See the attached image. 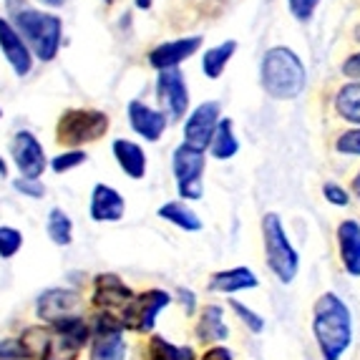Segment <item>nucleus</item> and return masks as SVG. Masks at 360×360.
<instances>
[{
	"instance_id": "obj_36",
	"label": "nucleus",
	"mask_w": 360,
	"mask_h": 360,
	"mask_svg": "<svg viewBox=\"0 0 360 360\" xmlns=\"http://www.w3.org/2000/svg\"><path fill=\"white\" fill-rule=\"evenodd\" d=\"M0 360H25V350L18 338H6L0 340Z\"/></svg>"
},
{
	"instance_id": "obj_29",
	"label": "nucleus",
	"mask_w": 360,
	"mask_h": 360,
	"mask_svg": "<svg viewBox=\"0 0 360 360\" xmlns=\"http://www.w3.org/2000/svg\"><path fill=\"white\" fill-rule=\"evenodd\" d=\"M23 247V234L15 227H0V257L8 259Z\"/></svg>"
},
{
	"instance_id": "obj_28",
	"label": "nucleus",
	"mask_w": 360,
	"mask_h": 360,
	"mask_svg": "<svg viewBox=\"0 0 360 360\" xmlns=\"http://www.w3.org/2000/svg\"><path fill=\"white\" fill-rule=\"evenodd\" d=\"M46 232H49V237L53 240V245H60V247L71 245V240H73L71 217L63 210H58V207H53V210L49 212V219H46Z\"/></svg>"
},
{
	"instance_id": "obj_11",
	"label": "nucleus",
	"mask_w": 360,
	"mask_h": 360,
	"mask_svg": "<svg viewBox=\"0 0 360 360\" xmlns=\"http://www.w3.org/2000/svg\"><path fill=\"white\" fill-rule=\"evenodd\" d=\"M134 297L129 288L119 275H98L94 280V305L103 315H111L121 323V312Z\"/></svg>"
},
{
	"instance_id": "obj_32",
	"label": "nucleus",
	"mask_w": 360,
	"mask_h": 360,
	"mask_svg": "<svg viewBox=\"0 0 360 360\" xmlns=\"http://www.w3.org/2000/svg\"><path fill=\"white\" fill-rule=\"evenodd\" d=\"M335 149L340 154H348V156H360V127L353 129V131H345L338 136L335 141Z\"/></svg>"
},
{
	"instance_id": "obj_17",
	"label": "nucleus",
	"mask_w": 360,
	"mask_h": 360,
	"mask_svg": "<svg viewBox=\"0 0 360 360\" xmlns=\"http://www.w3.org/2000/svg\"><path fill=\"white\" fill-rule=\"evenodd\" d=\"M127 212V202L116 192L114 186L108 184H96L91 192V207L89 214L94 222H119Z\"/></svg>"
},
{
	"instance_id": "obj_37",
	"label": "nucleus",
	"mask_w": 360,
	"mask_h": 360,
	"mask_svg": "<svg viewBox=\"0 0 360 360\" xmlns=\"http://www.w3.org/2000/svg\"><path fill=\"white\" fill-rule=\"evenodd\" d=\"M342 76L353 78V81H360V53H353L342 60Z\"/></svg>"
},
{
	"instance_id": "obj_2",
	"label": "nucleus",
	"mask_w": 360,
	"mask_h": 360,
	"mask_svg": "<svg viewBox=\"0 0 360 360\" xmlns=\"http://www.w3.org/2000/svg\"><path fill=\"white\" fill-rule=\"evenodd\" d=\"M8 23L25 41L28 51L41 60H53L63 41V23L58 15L38 11L28 0H6Z\"/></svg>"
},
{
	"instance_id": "obj_18",
	"label": "nucleus",
	"mask_w": 360,
	"mask_h": 360,
	"mask_svg": "<svg viewBox=\"0 0 360 360\" xmlns=\"http://www.w3.org/2000/svg\"><path fill=\"white\" fill-rule=\"evenodd\" d=\"M127 114L129 124H131V129L139 136H144L146 141H159L162 139L164 129H167V114L146 106L144 101H131Z\"/></svg>"
},
{
	"instance_id": "obj_12",
	"label": "nucleus",
	"mask_w": 360,
	"mask_h": 360,
	"mask_svg": "<svg viewBox=\"0 0 360 360\" xmlns=\"http://www.w3.org/2000/svg\"><path fill=\"white\" fill-rule=\"evenodd\" d=\"M11 156L18 167L20 176H25V179H38L46 172V151L30 131H18L13 136Z\"/></svg>"
},
{
	"instance_id": "obj_39",
	"label": "nucleus",
	"mask_w": 360,
	"mask_h": 360,
	"mask_svg": "<svg viewBox=\"0 0 360 360\" xmlns=\"http://www.w3.org/2000/svg\"><path fill=\"white\" fill-rule=\"evenodd\" d=\"M179 297H181V305L186 307V312L192 315L194 312V292L192 290H179Z\"/></svg>"
},
{
	"instance_id": "obj_14",
	"label": "nucleus",
	"mask_w": 360,
	"mask_h": 360,
	"mask_svg": "<svg viewBox=\"0 0 360 360\" xmlns=\"http://www.w3.org/2000/svg\"><path fill=\"white\" fill-rule=\"evenodd\" d=\"M78 295L73 290L66 288H51L46 292H41L36 302V315L43 320L46 325L58 323L63 318H71V315H78Z\"/></svg>"
},
{
	"instance_id": "obj_25",
	"label": "nucleus",
	"mask_w": 360,
	"mask_h": 360,
	"mask_svg": "<svg viewBox=\"0 0 360 360\" xmlns=\"http://www.w3.org/2000/svg\"><path fill=\"white\" fill-rule=\"evenodd\" d=\"M159 217L176 224L184 232H199L202 229V219L197 217V212L186 207V202H167V205L159 207Z\"/></svg>"
},
{
	"instance_id": "obj_45",
	"label": "nucleus",
	"mask_w": 360,
	"mask_h": 360,
	"mask_svg": "<svg viewBox=\"0 0 360 360\" xmlns=\"http://www.w3.org/2000/svg\"><path fill=\"white\" fill-rule=\"evenodd\" d=\"M103 3H111V0H103Z\"/></svg>"
},
{
	"instance_id": "obj_33",
	"label": "nucleus",
	"mask_w": 360,
	"mask_h": 360,
	"mask_svg": "<svg viewBox=\"0 0 360 360\" xmlns=\"http://www.w3.org/2000/svg\"><path fill=\"white\" fill-rule=\"evenodd\" d=\"M318 3L320 0H288V8L295 20L307 23L312 18V13H315V8H318Z\"/></svg>"
},
{
	"instance_id": "obj_3",
	"label": "nucleus",
	"mask_w": 360,
	"mask_h": 360,
	"mask_svg": "<svg viewBox=\"0 0 360 360\" xmlns=\"http://www.w3.org/2000/svg\"><path fill=\"white\" fill-rule=\"evenodd\" d=\"M312 333L323 360H340L353 342V315L335 292H325L312 307Z\"/></svg>"
},
{
	"instance_id": "obj_4",
	"label": "nucleus",
	"mask_w": 360,
	"mask_h": 360,
	"mask_svg": "<svg viewBox=\"0 0 360 360\" xmlns=\"http://www.w3.org/2000/svg\"><path fill=\"white\" fill-rule=\"evenodd\" d=\"M259 84L264 94L277 101H292L302 96L307 86V71L300 56L288 46H275L264 51L259 63Z\"/></svg>"
},
{
	"instance_id": "obj_6",
	"label": "nucleus",
	"mask_w": 360,
	"mask_h": 360,
	"mask_svg": "<svg viewBox=\"0 0 360 360\" xmlns=\"http://www.w3.org/2000/svg\"><path fill=\"white\" fill-rule=\"evenodd\" d=\"M108 116L96 108H68L60 116L58 127H56V141L63 146H78L96 141L108 131Z\"/></svg>"
},
{
	"instance_id": "obj_1",
	"label": "nucleus",
	"mask_w": 360,
	"mask_h": 360,
	"mask_svg": "<svg viewBox=\"0 0 360 360\" xmlns=\"http://www.w3.org/2000/svg\"><path fill=\"white\" fill-rule=\"evenodd\" d=\"M18 340L25 360H76L91 340V323L81 315H71L58 323L25 328Z\"/></svg>"
},
{
	"instance_id": "obj_38",
	"label": "nucleus",
	"mask_w": 360,
	"mask_h": 360,
	"mask_svg": "<svg viewBox=\"0 0 360 360\" xmlns=\"http://www.w3.org/2000/svg\"><path fill=\"white\" fill-rule=\"evenodd\" d=\"M202 360H232V353H229L227 348H219V345H214V348H210L205 355H202Z\"/></svg>"
},
{
	"instance_id": "obj_24",
	"label": "nucleus",
	"mask_w": 360,
	"mask_h": 360,
	"mask_svg": "<svg viewBox=\"0 0 360 360\" xmlns=\"http://www.w3.org/2000/svg\"><path fill=\"white\" fill-rule=\"evenodd\" d=\"M234 51H237V41H224L214 49H207V53L202 56V71L207 73V78L217 81V78L222 76L227 63L232 60Z\"/></svg>"
},
{
	"instance_id": "obj_31",
	"label": "nucleus",
	"mask_w": 360,
	"mask_h": 360,
	"mask_svg": "<svg viewBox=\"0 0 360 360\" xmlns=\"http://www.w3.org/2000/svg\"><path fill=\"white\" fill-rule=\"evenodd\" d=\"M229 305H232V310L237 312V318L247 325V330H252V333H262L264 330V318H259L255 310H250L247 305H242L240 300H229Z\"/></svg>"
},
{
	"instance_id": "obj_42",
	"label": "nucleus",
	"mask_w": 360,
	"mask_h": 360,
	"mask_svg": "<svg viewBox=\"0 0 360 360\" xmlns=\"http://www.w3.org/2000/svg\"><path fill=\"white\" fill-rule=\"evenodd\" d=\"M353 194H355V197H360V172H358V176L353 179Z\"/></svg>"
},
{
	"instance_id": "obj_22",
	"label": "nucleus",
	"mask_w": 360,
	"mask_h": 360,
	"mask_svg": "<svg viewBox=\"0 0 360 360\" xmlns=\"http://www.w3.org/2000/svg\"><path fill=\"white\" fill-rule=\"evenodd\" d=\"M197 338L202 342H222L229 338V328L224 323V310L219 305H207L197 323Z\"/></svg>"
},
{
	"instance_id": "obj_23",
	"label": "nucleus",
	"mask_w": 360,
	"mask_h": 360,
	"mask_svg": "<svg viewBox=\"0 0 360 360\" xmlns=\"http://www.w3.org/2000/svg\"><path fill=\"white\" fill-rule=\"evenodd\" d=\"M207 149H210V154L214 156V159H219V162L232 159V156L240 151V141L234 136L232 119H219V124H217V129H214V136H212Z\"/></svg>"
},
{
	"instance_id": "obj_16",
	"label": "nucleus",
	"mask_w": 360,
	"mask_h": 360,
	"mask_svg": "<svg viewBox=\"0 0 360 360\" xmlns=\"http://www.w3.org/2000/svg\"><path fill=\"white\" fill-rule=\"evenodd\" d=\"M0 51L13 66V71L18 76H28L30 68H33V56H30L25 41L15 33V28L6 18H0Z\"/></svg>"
},
{
	"instance_id": "obj_26",
	"label": "nucleus",
	"mask_w": 360,
	"mask_h": 360,
	"mask_svg": "<svg viewBox=\"0 0 360 360\" xmlns=\"http://www.w3.org/2000/svg\"><path fill=\"white\" fill-rule=\"evenodd\" d=\"M335 111L340 114V119L358 124L360 127V81L342 86L335 96Z\"/></svg>"
},
{
	"instance_id": "obj_44",
	"label": "nucleus",
	"mask_w": 360,
	"mask_h": 360,
	"mask_svg": "<svg viewBox=\"0 0 360 360\" xmlns=\"http://www.w3.org/2000/svg\"><path fill=\"white\" fill-rule=\"evenodd\" d=\"M355 38H358V41H360V25H358V28H355Z\"/></svg>"
},
{
	"instance_id": "obj_43",
	"label": "nucleus",
	"mask_w": 360,
	"mask_h": 360,
	"mask_svg": "<svg viewBox=\"0 0 360 360\" xmlns=\"http://www.w3.org/2000/svg\"><path fill=\"white\" fill-rule=\"evenodd\" d=\"M0 176H8V164L3 156H0Z\"/></svg>"
},
{
	"instance_id": "obj_10",
	"label": "nucleus",
	"mask_w": 360,
	"mask_h": 360,
	"mask_svg": "<svg viewBox=\"0 0 360 360\" xmlns=\"http://www.w3.org/2000/svg\"><path fill=\"white\" fill-rule=\"evenodd\" d=\"M219 116H222V106L219 101H205L194 108L189 119L184 124V144L192 146V149L207 151L212 136H214V129L219 124Z\"/></svg>"
},
{
	"instance_id": "obj_41",
	"label": "nucleus",
	"mask_w": 360,
	"mask_h": 360,
	"mask_svg": "<svg viewBox=\"0 0 360 360\" xmlns=\"http://www.w3.org/2000/svg\"><path fill=\"white\" fill-rule=\"evenodd\" d=\"M151 3H154V0H136V8H141V11H149Z\"/></svg>"
},
{
	"instance_id": "obj_13",
	"label": "nucleus",
	"mask_w": 360,
	"mask_h": 360,
	"mask_svg": "<svg viewBox=\"0 0 360 360\" xmlns=\"http://www.w3.org/2000/svg\"><path fill=\"white\" fill-rule=\"evenodd\" d=\"M159 98H162L164 108L169 111L172 119H181L189 108V89H186L184 73L179 68H167V71H159Z\"/></svg>"
},
{
	"instance_id": "obj_7",
	"label": "nucleus",
	"mask_w": 360,
	"mask_h": 360,
	"mask_svg": "<svg viewBox=\"0 0 360 360\" xmlns=\"http://www.w3.org/2000/svg\"><path fill=\"white\" fill-rule=\"evenodd\" d=\"M207 167L205 151L192 149V146L179 144L172 156V169H174L176 186H179V197L184 199H202L205 194V184H202V174Z\"/></svg>"
},
{
	"instance_id": "obj_40",
	"label": "nucleus",
	"mask_w": 360,
	"mask_h": 360,
	"mask_svg": "<svg viewBox=\"0 0 360 360\" xmlns=\"http://www.w3.org/2000/svg\"><path fill=\"white\" fill-rule=\"evenodd\" d=\"M41 3H43V6H49V8H60L66 0H41Z\"/></svg>"
},
{
	"instance_id": "obj_9",
	"label": "nucleus",
	"mask_w": 360,
	"mask_h": 360,
	"mask_svg": "<svg viewBox=\"0 0 360 360\" xmlns=\"http://www.w3.org/2000/svg\"><path fill=\"white\" fill-rule=\"evenodd\" d=\"M172 302V295L164 290H146L141 295H134L129 305L121 312V325L124 330L134 333H151L154 330L156 315Z\"/></svg>"
},
{
	"instance_id": "obj_35",
	"label": "nucleus",
	"mask_w": 360,
	"mask_h": 360,
	"mask_svg": "<svg viewBox=\"0 0 360 360\" xmlns=\"http://www.w3.org/2000/svg\"><path fill=\"white\" fill-rule=\"evenodd\" d=\"M323 194H325V199H328L330 205H335V207H348L350 205L348 189H342V186L335 184V181H328V184L323 186Z\"/></svg>"
},
{
	"instance_id": "obj_5",
	"label": "nucleus",
	"mask_w": 360,
	"mask_h": 360,
	"mask_svg": "<svg viewBox=\"0 0 360 360\" xmlns=\"http://www.w3.org/2000/svg\"><path fill=\"white\" fill-rule=\"evenodd\" d=\"M262 240L264 255H267V267L283 285H290L300 270V257L292 242L288 240V232L283 227V219L275 212H267L262 217Z\"/></svg>"
},
{
	"instance_id": "obj_20",
	"label": "nucleus",
	"mask_w": 360,
	"mask_h": 360,
	"mask_svg": "<svg viewBox=\"0 0 360 360\" xmlns=\"http://www.w3.org/2000/svg\"><path fill=\"white\" fill-rule=\"evenodd\" d=\"M259 280L250 267H232V270H222L214 272L210 280V290L212 292H242V290H252L257 288Z\"/></svg>"
},
{
	"instance_id": "obj_8",
	"label": "nucleus",
	"mask_w": 360,
	"mask_h": 360,
	"mask_svg": "<svg viewBox=\"0 0 360 360\" xmlns=\"http://www.w3.org/2000/svg\"><path fill=\"white\" fill-rule=\"evenodd\" d=\"M91 350L89 360H127V340L124 325L111 315L98 312L91 323Z\"/></svg>"
},
{
	"instance_id": "obj_19",
	"label": "nucleus",
	"mask_w": 360,
	"mask_h": 360,
	"mask_svg": "<svg viewBox=\"0 0 360 360\" xmlns=\"http://www.w3.org/2000/svg\"><path fill=\"white\" fill-rule=\"evenodd\" d=\"M338 245H340L342 267L353 277H360V222L345 219L338 227Z\"/></svg>"
},
{
	"instance_id": "obj_46",
	"label": "nucleus",
	"mask_w": 360,
	"mask_h": 360,
	"mask_svg": "<svg viewBox=\"0 0 360 360\" xmlns=\"http://www.w3.org/2000/svg\"><path fill=\"white\" fill-rule=\"evenodd\" d=\"M0 116H3V111H0Z\"/></svg>"
},
{
	"instance_id": "obj_30",
	"label": "nucleus",
	"mask_w": 360,
	"mask_h": 360,
	"mask_svg": "<svg viewBox=\"0 0 360 360\" xmlns=\"http://www.w3.org/2000/svg\"><path fill=\"white\" fill-rule=\"evenodd\" d=\"M86 159H89V156H86V151H81V149L63 151V154L53 156V162H51V169H53L56 174H63V172H71V169L81 167V164H84Z\"/></svg>"
},
{
	"instance_id": "obj_27",
	"label": "nucleus",
	"mask_w": 360,
	"mask_h": 360,
	"mask_svg": "<svg viewBox=\"0 0 360 360\" xmlns=\"http://www.w3.org/2000/svg\"><path fill=\"white\" fill-rule=\"evenodd\" d=\"M149 360H197L189 345H174L162 335H151Z\"/></svg>"
},
{
	"instance_id": "obj_15",
	"label": "nucleus",
	"mask_w": 360,
	"mask_h": 360,
	"mask_svg": "<svg viewBox=\"0 0 360 360\" xmlns=\"http://www.w3.org/2000/svg\"><path fill=\"white\" fill-rule=\"evenodd\" d=\"M199 49H202V36H186V38H176V41H167L151 51L149 63L156 68V71L176 68L181 60L192 58Z\"/></svg>"
},
{
	"instance_id": "obj_34",
	"label": "nucleus",
	"mask_w": 360,
	"mask_h": 360,
	"mask_svg": "<svg viewBox=\"0 0 360 360\" xmlns=\"http://www.w3.org/2000/svg\"><path fill=\"white\" fill-rule=\"evenodd\" d=\"M13 186H15V192L25 194L30 199H41L46 194V186H43L41 179H25V176H20V179L13 181Z\"/></svg>"
},
{
	"instance_id": "obj_21",
	"label": "nucleus",
	"mask_w": 360,
	"mask_h": 360,
	"mask_svg": "<svg viewBox=\"0 0 360 360\" xmlns=\"http://www.w3.org/2000/svg\"><path fill=\"white\" fill-rule=\"evenodd\" d=\"M114 156L119 167L127 172V176L131 179H144L146 174V154L144 149L129 139H116L114 141Z\"/></svg>"
}]
</instances>
